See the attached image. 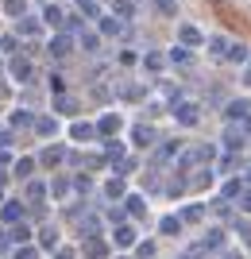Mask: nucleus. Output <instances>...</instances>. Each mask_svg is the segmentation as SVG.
<instances>
[{"label": "nucleus", "instance_id": "20e7f679", "mask_svg": "<svg viewBox=\"0 0 251 259\" xmlns=\"http://www.w3.org/2000/svg\"><path fill=\"white\" fill-rule=\"evenodd\" d=\"M81 251H85V259H105V255H109V244H105V240H97V236H89Z\"/></svg>", "mask_w": 251, "mask_h": 259}, {"label": "nucleus", "instance_id": "412c9836", "mask_svg": "<svg viewBox=\"0 0 251 259\" xmlns=\"http://www.w3.org/2000/svg\"><path fill=\"white\" fill-rule=\"evenodd\" d=\"M12 74L20 77V81H27V77H31V62H23V58H20V62H12Z\"/></svg>", "mask_w": 251, "mask_h": 259}, {"label": "nucleus", "instance_id": "f8f14e48", "mask_svg": "<svg viewBox=\"0 0 251 259\" xmlns=\"http://www.w3.org/2000/svg\"><path fill=\"white\" fill-rule=\"evenodd\" d=\"M112 240H116V248H131V244H135V232H131L128 225H120V228H116V236H112Z\"/></svg>", "mask_w": 251, "mask_h": 259}, {"label": "nucleus", "instance_id": "39448f33", "mask_svg": "<svg viewBox=\"0 0 251 259\" xmlns=\"http://www.w3.org/2000/svg\"><path fill=\"white\" fill-rule=\"evenodd\" d=\"M131 140H135V147H151V143L159 140V136H155V128H151V124H139V128L131 132Z\"/></svg>", "mask_w": 251, "mask_h": 259}, {"label": "nucleus", "instance_id": "473e14b6", "mask_svg": "<svg viewBox=\"0 0 251 259\" xmlns=\"http://www.w3.org/2000/svg\"><path fill=\"white\" fill-rule=\"evenodd\" d=\"M97 225H101L97 217H85V221H81V232H89V236H97Z\"/></svg>", "mask_w": 251, "mask_h": 259}, {"label": "nucleus", "instance_id": "9b49d317", "mask_svg": "<svg viewBox=\"0 0 251 259\" xmlns=\"http://www.w3.org/2000/svg\"><path fill=\"white\" fill-rule=\"evenodd\" d=\"M159 228H163V236H178V232H182V217H163Z\"/></svg>", "mask_w": 251, "mask_h": 259}, {"label": "nucleus", "instance_id": "e433bc0d", "mask_svg": "<svg viewBox=\"0 0 251 259\" xmlns=\"http://www.w3.org/2000/svg\"><path fill=\"white\" fill-rule=\"evenodd\" d=\"M4 8H8V16H23V0H8Z\"/></svg>", "mask_w": 251, "mask_h": 259}, {"label": "nucleus", "instance_id": "b1692460", "mask_svg": "<svg viewBox=\"0 0 251 259\" xmlns=\"http://www.w3.org/2000/svg\"><path fill=\"white\" fill-rule=\"evenodd\" d=\"M31 170H35V159H20L16 162V174H20V178H31Z\"/></svg>", "mask_w": 251, "mask_h": 259}, {"label": "nucleus", "instance_id": "4c0bfd02", "mask_svg": "<svg viewBox=\"0 0 251 259\" xmlns=\"http://www.w3.org/2000/svg\"><path fill=\"white\" fill-rule=\"evenodd\" d=\"M20 31H23V35H39V23H35V20H23Z\"/></svg>", "mask_w": 251, "mask_h": 259}, {"label": "nucleus", "instance_id": "1a4fd4ad", "mask_svg": "<svg viewBox=\"0 0 251 259\" xmlns=\"http://www.w3.org/2000/svg\"><path fill=\"white\" fill-rule=\"evenodd\" d=\"M247 112H251V105H247V101H232V105L224 108V116H228V120H243Z\"/></svg>", "mask_w": 251, "mask_h": 259}, {"label": "nucleus", "instance_id": "de8ad7c7", "mask_svg": "<svg viewBox=\"0 0 251 259\" xmlns=\"http://www.w3.org/2000/svg\"><path fill=\"white\" fill-rule=\"evenodd\" d=\"M4 248H8V236H4V232H0V259H4Z\"/></svg>", "mask_w": 251, "mask_h": 259}, {"label": "nucleus", "instance_id": "ddd939ff", "mask_svg": "<svg viewBox=\"0 0 251 259\" xmlns=\"http://www.w3.org/2000/svg\"><path fill=\"white\" fill-rule=\"evenodd\" d=\"M0 217H4L8 225H16V221H20V217H23V205H20V201H8V205L0 209Z\"/></svg>", "mask_w": 251, "mask_h": 259}, {"label": "nucleus", "instance_id": "aec40b11", "mask_svg": "<svg viewBox=\"0 0 251 259\" xmlns=\"http://www.w3.org/2000/svg\"><path fill=\"white\" fill-rule=\"evenodd\" d=\"M35 128H39V136H55V132H58V120H35Z\"/></svg>", "mask_w": 251, "mask_h": 259}, {"label": "nucleus", "instance_id": "c85d7f7f", "mask_svg": "<svg viewBox=\"0 0 251 259\" xmlns=\"http://www.w3.org/2000/svg\"><path fill=\"white\" fill-rule=\"evenodd\" d=\"M155 8L163 12V16H178V4H174V0H155Z\"/></svg>", "mask_w": 251, "mask_h": 259}, {"label": "nucleus", "instance_id": "2f4dec72", "mask_svg": "<svg viewBox=\"0 0 251 259\" xmlns=\"http://www.w3.org/2000/svg\"><path fill=\"white\" fill-rule=\"evenodd\" d=\"M131 12H135V4H131V0H116V16H124V20H128Z\"/></svg>", "mask_w": 251, "mask_h": 259}, {"label": "nucleus", "instance_id": "37998d69", "mask_svg": "<svg viewBox=\"0 0 251 259\" xmlns=\"http://www.w3.org/2000/svg\"><path fill=\"white\" fill-rule=\"evenodd\" d=\"M74 255H77L74 248H58V251H55V259H74Z\"/></svg>", "mask_w": 251, "mask_h": 259}, {"label": "nucleus", "instance_id": "a18cd8bd", "mask_svg": "<svg viewBox=\"0 0 251 259\" xmlns=\"http://www.w3.org/2000/svg\"><path fill=\"white\" fill-rule=\"evenodd\" d=\"M182 259H201V248H189V251H186Z\"/></svg>", "mask_w": 251, "mask_h": 259}, {"label": "nucleus", "instance_id": "cd10ccee", "mask_svg": "<svg viewBox=\"0 0 251 259\" xmlns=\"http://www.w3.org/2000/svg\"><path fill=\"white\" fill-rule=\"evenodd\" d=\"M27 236H31V228L23 225V228H12L8 232V240H16V244H27Z\"/></svg>", "mask_w": 251, "mask_h": 259}, {"label": "nucleus", "instance_id": "58836bf2", "mask_svg": "<svg viewBox=\"0 0 251 259\" xmlns=\"http://www.w3.org/2000/svg\"><path fill=\"white\" fill-rule=\"evenodd\" d=\"M101 31H105V35H116V31H120V23H116V20H105V23H101Z\"/></svg>", "mask_w": 251, "mask_h": 259}, {"label": "nucleus", "instance_id": "2eb2a0df", "mask_svg": "<svg viewBox=\"0 0 251 259\" xmlns=\"http://www.w3.org/2000/svg\"><path fill=\"white\" fill-rule=\"evenodd\" d=\"M70 136H74L77 143H85V140H93V136H97V128H93V124H74V132H70Z\"/></svg>", "mask_w": 251, "mask_h": 259}, {"label": "nucleus", "instance_id": "c756f323", "mask_svg": "<svg viewBox=\"0 0 251 259\" xmlns=\"http://www.w3.org/2000/svg\"><path fill=\"white\" fill-rule=\"evenodd\" d=\"M205 186H213V170H201L193 178V190H205Z\"/></svg>", "mask_w": 251, "mask_h": 259}, {"label": "nucleus", "instance_id": "f03ea898", "mask_svg": "<svg viewBox=\"0 0 251 259\" xmlns=\"http://www.w3.org/2000/svg\"><path fill=\"white\" fill-rule=\"evenodd\" d=\"M174 116H178V124H186V128H193L197 120H201V112H197V105H174Z\"/></svg>", "mask_w": 251, "mask_h": 259}, {"label": "nucleus", "instance_id": "dca6fc26", "mask_svg": "<svg viewBox=\"0 0 251 259\" xmlns=\"http://www.w3.org/2000/svg\"><path fill=\"white\" fill-rule=\"evenodd\" d=\"M170 62H174V66H189V62H193L189 47H174V51H170Z\"/></svg>", "mask_w": 251, "mask_h": 259}, {"label": "nucleus", "instance_id": "bb28decb", "mask_svg": "<svg viewBox=\"0 0 251 259\" xmlns=\"http://www.w3.org/2000/svg\"><path fill=\"white\" fill-rule=\"evenodd\" d=\"M143 66H147L151 74H159V70H163V54H147V58H143Z\"/></svg>", "mask_w": 251, "mask_h": 259}, {"label": "nucleus", "instance_id": "a878e982", "mask_svg": "<svg viewBox=\"0 0 251 259\" xmlns=\"http://www.w3.org/2000/svg\"><path fill=\"white\" fill-rule=\"evenodd\" d=\"M35 255H39V251H35L31 244H20V248L12 251V259H35Z\"/></svg>", "mask_w": 251, "mask_h": 259}, {"label": "nucleus", "instance_id": "9d476101", "mask_svg": "<svg viewBox=\"0 0 251 259\" xmlns=\"http://www.w3.org/2000/svg\"><path fill=\"white\" fill-rule=\"evenodd\" d=\"M201 244H205V248H213V251H217V248H224V228H209Z\"/></svg>", "mask_w": 251, "mask_h": 259}, {"label": "nucleus", "instance_id": "f257e3e1", "mask_svg": "<svg viewBox=\"0 0 251 259\" xmlns=\"http://www.w3.org/2000/svg\"><path fill=\"white\" fill-rule=\"evenodd\" d=\"M213 147H189L186 155H182V166H197V162H213Z\"/></svg>", "mask_w": 251, "mask_h": 259}, {"label": "nucleus", "instance_id": "f704fd0d", "mask_svg": "<svg viewBox=\"0 0 251 259\" xmlns=\"http://www.w3.org/2000/svg\"><path fill=\"white\" fill-rule=\"evenodd\" d=\"M66 190H70V182H66V178H58V182L51 186V194H55V197H66Z\"/></svg>", "mask_w": 251, "mask_h": 259}, {"label": "nucleus", "instance_id": "423d86ee", "mask_svg": "<svg viewBox=\"0 0 251 259\" xmlns=\"http://www.w3.org/2000/svg\"><path fill=\"white\" fill-rule=\"evenodd\" d=\"M243 140H247V136H243V128H228V132H224V147H228V151H240Z\"/></svg>", "mask_w": 251, "mask_h": 259}, {"label": "nucleus", "instance_id": "393cba45", "mask_svg": "<svg viewBox=\"0 0 251 259\" xmlns=\"http://www.w3.org/2000/svg\"><path fill=\"white\" fill-rule=\"evenodd\" d=\"M151 255H155V244H151V240L135 244V259H151Z\"/></svg>", "mask_w": 251, "mask_h": 259}, {"label": "nucleus", "instance_id": "7ed1b4c3", "mask_svg": "<svg viewBox=\"0 0 251 259\" xmlns=\"http://www.w3.org/2000/svg\"><path fill=\"white\" fill-rule=\"evenodd\" d=\"M178 39H182V47H201L205 43V35L197 31L193 23H182V27H178Z\"/></svg>", "mask_w": 251, "mask_h": 259}, {"label": "nucleus", "instance_id": "49530a36", "mask_svg": "<svg viewBox=\"0 0 251 259\" xmlns=\"http://www.w3.org/2000/svg\"><path fill=\"white\" fill-rule=\"evenodd\" d=\"M243 85L251 89V62H247V70H243Z\"/></svg>", "mask_w": 251, "mask_h": 259}, {"label": "nucleus", "instance_id": "4be33fe9", "mask_svg": "<svg viewBox=\"0 0 251 259\" xmlns=\"http://www.w3.org/2000/svg\"><path fill=\"white\" fill-rule=\"evenodd\" d=\"M128 213L131 217H143V213H147V201H143V197H128Z\"/></svg>", "mask_w": 251, "mask_h": 259}, {"label": "nucleus", "instance_id": "a211bd4d", "mask_svg": "<svg viewBox=\"0 0 251 259\" xmlns=\"http://www.w3.org/2000/svg\"><path fill=\"white\" fill-rule=\"evenodd\" d=\"M105 194L116 201V197H124V178H112V182H105Z\"/></svg>", "mask_w": 251, "mask_h": 259}, {"label": "nucleus", "instance_id": "4468645a", "mask_svg": "<svg viewBox=\"0 0 251 259\" xmlns=\"http://www.w3.org/2000/svg\"><path fill=\"white\" fill-rule=\"evenodd\" d=\"M224 51H228V39H224V35H213V39H209V54H213V58H224Z\"/></svg>", "mask_w": 251, "mask_h": 259}, {"label": "nucleus", "instance_id": "c03bdc74", "mask_svg": "<svg viewBox=\"0 0 251 259\" xmlns=\"http://www.w3.org/2000/svg\"><path fill=\"white\" fill-rule=\"evenodd\" d=\"M240 128H243V136H251V112L243 116V124H240Z\"/></svg>", "mask_w": 251, "mask_h": 259}, {"label": "nucleus", "instance_id": "6ab92c4d", "mask_svg": "<svg viewBox=\"0 0 251 259\" xmlns=\"http://www.w3.org/2000/svg\"><path fill=\"white\" fill-rule=\"evenodd\" d=\"M62 162V147H46L43 151V166H58Z\"/></svg>", "mask_w": 251, "mask_h": 259}, {"label": "nucleus", "instance_id": "09e8293b", "mask_svg": "<svg viewBox=\"0 0 251 259\" xmlns=\"http://www.w3.org/2000/svg\"><path fill=\"white\" fill-rule=\"evenodd\" d=\"M228 259H232V255H228Z\"/></svg>", "mask_w": 251, "mask_h": 259}, {"label": "nucleus", "instance_id": "f3484780", "mask_svg": "<svg viewBox=\"0 0 251 259\" xmlns=\"http://www.w3.org/2000/svg\"><path fill=\"white\" fill-rule=\"evenodd\" d=\"M224 58H228V62H247V47H243V43L228 47V51H224Z\"/></svg>", "mask_w": 251, "mask_h": 259}, {"label": "nucleus", "instance_id": "5701e85b", "mask_svg": "<svg viewBox=\"0 0 251 259\" xmlns=\"http://www.w3.org/2000/svg\"><path fill=\"white\" fill-rule=\"evenodd\" d=\"M66 51H70V39H66V35H58V39H51V54H58V58H62Z\"/></svg>", "mask_w": 251, "mask_h": 259}, {"label": "nucleus", "instance_id": "72a5a7b5", "mask_svg": "<svg viewBox=\"0 0 251 259\" xmlns=\"http://www.w3.org/2000/svg\"><path fill=\"white\" fill-rule=\"evenodd\" d=\"M43 194H46V190H43L39 182H31V186H27V197H31V201H43Z\"/></svg>", "mask_w": 251, "mask_h": 259}, {"label": "nucleus", "instance_id": "6e6552de", "mask_svg": "<svg viewBox=\"0 0 251 259\" xmlns=\"http://www.w3.org/2000/svg\"><path fill=\"white\" fill-rule=\"evenodd\" d=\"M39 244H43V248H58V225H43L39 228Z\"/></svg>", "mask_w": 251, "mask_h": 259}, {"label": "nucleus", "instance_id": "79ce46f5", "mask_svg": "<svg viewBox=\"0 0 251 259\" xmlns=\"http://www.w3.org/2000/svg\"><path fill=\"white\" fill-rule=\"evenodd\" d=\"M58 112H74V101H70V97H58Z\"/></svg>", "mask_w": 251, "mask_h": 259}, {"label": "nucleus", "instance_id": "a19ab883", "mask_svg": "<svg viewBox=\"0 0 251 259\" xmlns=\"http://www.w3.org/2000/svg\"><path fill=\"white\" fill-rule=\"evenodd\" d=\"M236 162H240V159H236V155H228V159L220 162V170H224V174H228V170H236Z\"/></svg>", "mask_w": 251, "mask_h": 259}, {"label": "nucleus", "instance_id": "ea45409f", "mask_svg": "<svg viewBox=\"0 0 251 259\" xmlns=\"http://www.w3.org/2000/svg\"><path fill=\"white\" fill-rule=\"evenodd\" d=\"M46 23H55V27H58V23H62V12H58V8H46Z\"/></svg>", "mask_w": 251, "mask_h": 259}, {"label": "nucleus", "instance_id": "c9c22d12", "mask_svg": "<svg viewBox=\"0 0 251 259\" xmlns=\"http://www.w3.org/2000/svg\"><path fill=\"white\" fill-rule=\"evenodd\" d=\"M77 8L85 12V16H97V0H77Z\"/></svg>", "mask_w": 251, "mask_h": 259}, {"label": "nucleus", "instance_id": "7c9ffc66", "mask_svg": "<svg viewBox=\"0 0 251 259\" xmlns=\"http://www.w3.org/2000/svg\"><path fill=\"white\" fill-rule=\"evenodd\" d=\"M205 217V205H189L186 213H182V221H201Z\"/></svg>", "mask_w": 251, "mask_h": 259}, {"label": "nucleus", "instance_id": "0eeeda50", "mask_svg": "<svg viewBox=\"0 0 251 259\" xmlns=\"http://www.w3.org/2000/svg\"><path fill=\"white\" fill-rule=\"evenodd\" d=\"M120 128H124V120H120V116H112V112H109V116H105V120L97 124V132H101V136H116Z\"/></svg>", "mask_w": 251, "mask_h": 259}]
</instances>
